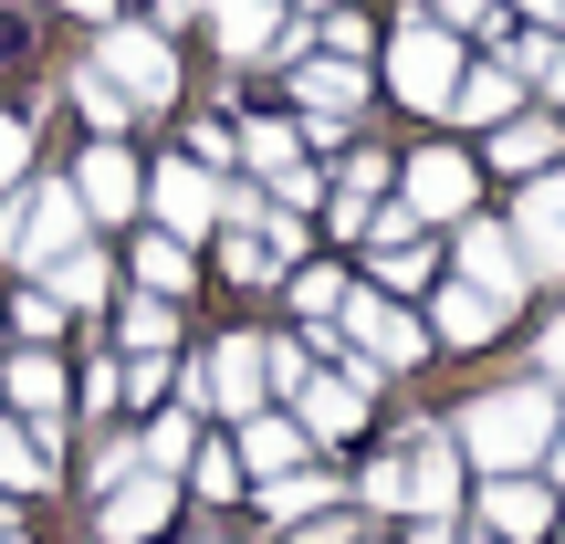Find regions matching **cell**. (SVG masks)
<instances>
[{
  "label": "cell",
  "mask_w": 565,
  "mask_h": 544,
  "mask_svg": "<svg viewBox=\"0 0 565 544\" xmlns=\"http://www.w3.org/2000/svg\"><path fill=\"white\" fill-rule=\"evenodd\" d=\"M503 11H524L534 32H565V0H503Z\"/></svg>",
  "instance_id": "cell-40"
},
{
  "label": "cell",
  "mask_w": 565,
  "mask_h": 544,
  "mask_svg": "<svg viewBox=\"0 0 565 544\" xmlns=\"http://www.w3.org/2000/svg\"><path fill=\"white\" fill-rule=\"evenodd\" d=\"M429 273H440V263H429V242H387V252H377V294H398V303L419 294Z\"/></svg>",
  "instance_id": "cell-29"
},
{
  "label": "cell",
  "mask_w": 565,
  "mask_h": 544,
  "mask_svg": "<svg viewBox=\"0 0 565 544\" xmlns=\"http://www.w3.org/2000/svg\"><path fill=\"white\" fill-rule=\"evenodd\" d=\"M408 544H461V534H450V524H419V534H408Z\"/></svg>",
  "instance_id": "cell-45"
},
{
  "label": "cell",
  "mask_w": 565,
  "mask_h": 544,
  "mask_svg": "<svg viewBox=\"0 0 565 544\" xmlns=\"http://www.w3.org/2000/svg\"><path fill=\"white\" fill-rule=\"evenodd\" d=\"M137 461H147V471H168V482H179V471L200 461V440H189V419H158V429H147V440H137Z\"/></svg>",
  "instance_id": "cell-30"
},
{
  "label": "cell",
  "mask_w": 565,
  "mask_h": 544,
  "mask_svg": "<svg viewBox=\"0 0 565 544\" xmlns=\"http://www.w3.org/2000/svg\"><path fill=\"white\" fill-rule=\"evenodd\" d=\"M315 461V440H303V419H242V471H263V482H282V471H303Z\"/></svg>",
  "instance_id": "cell-19"
},
{
  "label": "cell",
  "mask_w": 565,
  "mask_h": 544,
  "mask_svg": "<svg viewBox=\"0 0 565 544\" xmlns=\"http://www.w3.org/2000/svg\"><path fill=\"white\" fill-rule=\"evenodd\" d=\"M0 387H11V408H32V419H53V408H63V366L42 356V345H32V356H11V377H0Z\"/></svg>",
  "instance_id": "cell-26"
},
{
  "label": "cell",
  "mask_w": 565,
  "mask_h": 544,
  "mask_svg": "<svg viewBox=\"0 0 565 544\" xmlns=\"http://www.w3.org/2000/svg\"><path fill=\"white\" fill-rule=\"evenodd\" d=\"M137 282H147V294H168V303L200 282V273H189V242H179V231H147V242H137Z\"/></svg>",
  "instance_id": "cell-24"
},
{
  "label": "cell",
  "mask_w": 565,
  "mask_h": 544,
  "mask_svg": "<svg viewBox=\"0 0 565 544\" xmlns=\"http://www.w3.org/2000/svg\"><path fill=\"white\" fill-rule=\"evenodd\" d=\"M387 84H398V105L440 116V105H450V84H461V32H440L429 11H408L398 32H387Z\"/></svg>",
  "instance_id": "cell-3"
},
{
  "label": "cell",
  "mask_w": 565,
  "mask_h": 544,
  "mask_svg": "<svg viewBox=\"0 0 565 544\" xmlns=\"http://www.w3.org/2000/svg\"><path fill=\"white\" fill-rule=\"evenodd\" d=\"M492 324H503V303H492V294H471V282L450 273V282H440V303H429V345H482Z\"/></svg>",
  "instance_id": "cell-21"
},
{
  "label": "cell",
  "mask_w": 565,
  "mask_h": 544,
  "mask_svg": "<svg viewBox=\"0 0 565 544\" xmlns=\"http://www.w3.org/2000/svg\"><path fill=\"white\" fill-rule=\"evenodd\" d=\"M429 21L461 32V42H513V11H503V0H429Z\"/></svg>",
  "instance_id": "cell-27"
},
{
  "label": "cell",
  "mask_w": 565,
  "mask_h": 544,
  "mask_svg": "<svg viewBox=\"0 0 565 544\" xmlns=\"http://www.w3.org/2000/svg\"><path fill=\"white\" fill-rule=\"evenodd\" d=\"M147 200H158V231L200 242V231L221 221V168H200V158H168L158 179H147Z\"/></svg>",
  "instance_id": "cell-10"
},
{
  "label": "cell",
  "mask_w": 565,
  "mask_h": 544,
  "mask_svg": "<svg viewBox=\"0 0 565 544\" xmlns=\"http://www.w3.org/2000/svg\"><path fill=\"white\" fill-rule=\"evenodd\" d=\"M471 200H482V168L471 158H450V147H429V158H408V221H440V231H461L471 221Z\"/></svg>",
  "instance_id": "cell-9"
},
{
  "label": "cell",
  "mask_w": 565,
  "mask_h": 544,
  "mask_svg": "<svg viewBox=\"0 0 565 544\" xmlns=\"http://www.w3.org/2000/svg\"><path fill=\"white\" fill-rule=\"evenodd\" d=\"M513 242H524V273L534 282L565 273V168H545V179L513 200Z\"/></svg>",
  "instance_id": "cell-11"
},
{
  "label": "cell",
  "mask_w": 565,
  "mask_h": 544,
  "mask_svg": "<svg viewBox=\"0 0 565 544\" xmlns=\"http://www.w3.org/2000/svg\"><path fill=\"white\" fill-rule=\"evenodd\" d=\"M303 11H345V0H303Z\"/></svg>",
  "instance_id": "cell-48"
},
{
  "label": "cell",
  "mask_w": 565,
  "mask_h": 544,
  "mask_svg": "<svg viewBox=\"0 0 565 544\" xmlns=\"http://www.w3.org/2000/svg\"><path fill=\"white\" fill-rule=\"evenodd\" d=\"M0 544H21V513H11V503H0Z\"/></svg>",
  "instance_id": "cell-47"
},
{
  "label": "cell",
  "mask_w": 565,
  "mask_h": 544,
  "mask_svg": "<svg viewBox=\"0 0 565 544\" xmlns=\"http://www.w3.org/2000/svg\"><path fill=\"white\" fill-rule=\"evenodd\" d=\"M315 200H324V179H315V168L294 158V168H282V179H273V210H294V221H303V210H315Z\"/></svg>",
  "instance_id": "cell-35"
},
{
  "label": "cell",
  "mask_w": 565,
  "mask_h": 544,
  "mask_svg": "<svg viewBox=\"0 0 565 544\" xmlns=\"http://www.w3.org/2000/svg\"><path fill=\"white\" fill-rule=\"evenodd\" d=\"M534 84H545V95L565 105V32H545V63H534Z\"/></svg>",
  "instance_id": "cell-39"
},
{
  "label": "cell",
  "mask_w": 565,
  "mask_h": 544,
  "mask_svg": "<svg viewBox=\"0 0 565 544\" xmlns=\"http://www.w3.org/2000/svg\"><path fill=\"white\" fill-rule=\"evenodd\" d=\"M294 419H303V440H345V429H366V398H377V366L366 356H335L324 377H303L294 387Z\"/></svg>",
  "instance_id": "cell-6"
},
{
  "label": "cell",
  "mask_w": 565,
  "mask_h": 544,
  "mask_svg": "<svg viewBox=\"0 0 565 544\" xmlns=\"http://www.w3.org/2000/svg\"><path fill=\"white\" fill-rule=\"evenodd\" d=\"M461 461H482V471H534L545 461V440H555V387L534 377V387H492V398H471L461 408Z\"/></svg>",
  "instance_id": "cell-1"
},
{
  "label": "cell",
  "mask_w": 565,
  "mask_h": 544,
  "mask_svg": "<svg viewBox=\"0 0 565 544\" xmlns=\"http://www.w3.org/2000/svg\"><path fill=\"white\" fill-rule=\"evenodd\" d=\"M545 461H555V482H565V408H555V440H545Z\"/></svg>",
  "instance_id": "cell-43"
},
{
  "label": "cell",
  "mask_w": 565,
  "mask_h": 544,
  "mask_svg": "<svg viewBox=\"0 0 565 544\" xmlns=\"http://www.w3.org/2000/svg\"><path fill=\"white\" fill-rule=\"evenodd\" d=\"M0 482H11V492H42V482H53V450H42V429H0Z\"/></svg>",
  "instance_id": "cell-28"
},
{
  "label": "cell",
  "mask_w": 565,
  "mask_h": 544,
  "mask_svg": "<svg viewBox=\"0 0 565 544\" xmlns=\"http://www.w3.org/2000/svg\"><path fill=\"white\" fill-rule=\"evenodd\" d=\"M189 398L231 408V419H263V398H273V366H263V335H231V345H210V366H189Z\"/></svg>",
  "instance_id": "cell-8"
},
{
  "label": "cell",
  "mask_w": 565,
  "mask_h": 544,
  "mask_svg": "<svg viewBox=\"0 0 565 544\" xmlns=\"http://www.w3.org/2000/svg\"><path fill=\"white\" fill-rule=\"evenodd\" d=\"M74 200H84V221H126V210L147 200V179H137V158H126L116 137H95L84 168H74Z\"/></svg>",
  "instance_id": "cell-14"
},
{
  "label": "cell",
  "mask_w": 565,
  "mask_h": 544,
  "mask_svg": "<svg viewBox=\"0 0 565 544\" xmlns=\"http://www.w3.org/2000/svg\"><path fill=\"white\" fill-rule=\"evenodd\" d=\"M482 513H492V534H503V544H534V534H555V492L534 482V471H492Z\"/></svg>",
  "instance_id": "cell-16"
},
{
  "label": "cell",
  "mask_w": 565,
  "mask_h": 544,
  "mask_svg": "<svg viewBox=\"0 0 565 544\" xmlns=\"http://www.w3.org/2000/svg\"><path fill=\"white\" fill-rule=\"evenodd\" d=\"M242 158L263 168V179H282V168H294V126H242Z\"/></svg>",
  "instance_id": "cell-33"
},
{
  "label": "cell",
  "mask_w": 565,
  "mask_h": 544,
  "mask_svg": "<svg viewBox=\"0 0 565 544\" xmlns=\"http://www.w3.org/2000/svg\"><path fill=\"white\" fill-rule=\"evenodd\" d=\"M450 503H461V440L450 429H419L408 440V513L419 524H450Z\"/></svg>",
  "instance_id": "cell-13"
},
{
  "label": "cell",
  "mask_w": 565,
  "mask_h": 544,
  "mask_svg": "<svg viewBox=\"0 0 565 544\" xmlns=\"http://www.w3.org/2000/svg\"><path fill=\"white\" fill-rule=\"evenodd\" d=\"M42 294L63 303V314H84V303H105V252H63V263H42Z\"/></svg>",
  "instance_id": "cell-22"
},
{
  "label": "cell",
  "mask_w": 565,
  "mask_h": 544,
  "mask_svg": "<svg viewBox=\"0 0 565 544\" xmlns=\"http://www.w3.org/2000/svg\"><path fill=\"white\" fill-rule=\"evenodd\" d=\"M366 503H377V513H408V461H366Z\"/></svg>",
  "instance_id": "cell-36"
},
{
  "label": "cell",
  "mask_w": 565,
  "mask_h": 544,
  "mask_svg": "<svg viewBox=\"0 0 565 544\" xmlns=\"http://www.w3.org/2000/svg\"><path fill=\"white\" fill-rule=\"evenodd\" d=\"M335 314H345V345H356V356L377 366V377H387V366H429V324L408 314L398 294H366V282H356V294H345Z\"/></svg>",
  "instance_id": "cell-5"
},
{
  "label": "cell",
  "mask_w": 565,
  "mask_h": 544,
  "mask_svg": "<svg viewBox=\"0 0 565 544\" xmlns=\"http://www.w3.org/2000/svg\"><path fill=\"white\" fill-rule=\"evenodd\" d=\"M450 273H461L471 294H492L503 314L534 294V273H524V242H513V231H492V221H461V242H450Z\"/></svg>",
  "instance_id": "cell-7"
},
{
  "label": "cell",
  "mask_w": 565,
  "mask_h": 544,
  "mask_svg": "<svg viewBox=\"0 0 565 544\" xmlns=\"http://www.w3.org/2000/svg\"><path fill=\"white\" fill-rule=\"evenodd\" d=\"M74 242H84V200H74V179H53V189H0V252H11L21 273L63 263Z\"/></svg>",
  "instance_id": "cell-2"
},
{
  "label": "cell",
  "mask_w": 565,
  "mask_h": 544,
  "mask_svg": "<svg viewBox=\"0 0 565 544\" xmlns=\"http://www.w3.org/2000/svg\"><path fill=\"white\" fill-rule=\"evenodd\" d=\"M387 179H398V168H387L377 147H356V158H345V179H335V210H324V221H335L345 242H356V231L377 221V200H387Z\"/></svg>",
  "instance_id": "cell-20"
},
{
  "label": "cell",
  "mask_w": 565,
  "mask_h": 544,
  "mask_svg": "<svg viewBox=\"0 0 565 544\" xmlns=\"http://www.w3.org/2000/svg\"><path fill=\"white\" fill-rule=\"evenodd\" d=\"M158 11H168V21H189V11H210V0H158ZM168 21H158V32H168Z\"/></svg>",
  "instance_id": "cell-44"
},
{
  "label": "cell",
  "mask_w": 565,
  "mask_h": 544,
  "mask_svg": "<svg viewBox=\"0 0 565 544\" xmlns=\"http://www.w3.org/2000/svg\"><path fill=\"white\" fill-rule=\"evenodd\" d=\"M74 105H84V116H95V137H116V126H126V116H137V105H126V95H116V84H105V74H95V63H84V74H74Z\"/></svg>",
  "instance_id": "cell-32"
},
{
  "label": "cell",
  "mask_w": 565,
  "mask_h": 544,
  "mask_svg": "<svg viewBox=\"0 0 565 544\" xmlns=\"http://www.w3.org/2000/svg\"><path fill=\"white\" fill-rule=\"evenodd\" d=\"M168 513H179V482H168V471H126V482L105 492L95 534H105V544H147V534L168 524Z\"/></svg>",
  "instance_id": "cell-12"
},
{
  "label": "cell",
  "mask_w": 565,
  "mask_h": 544,
  "mask_svg": "<svg viewBox=\"0 0 565 544\" xmlns=\"http://www.w3.org/2000/svg\"><path fill=\"white\" fill-rule=\"evenodd\" d=\"M116 335H126V356H168V345H179V303H168V294H137L116 314Z\"/></svg>",
  "instance_id": "cell-23"
},
{
  "label": "cell",
  "mask_w": 565,
  "mask_h": 544,
  "mask_svg": "<svg viewBox=\"0 0 565 544\" xmlns=\"http://www.w3.org/2000/svg\"><path fill=\"white\" fill-rule=\"evenodd\" d=\"M21 168H32V126L0 116V189H21Z\"/></svg>",
  "instance_id": "cell-38"
},
{
  "label": "cell",
  "mask_w": 565,
  "mask_h": 544,
  "mask_svg": "<svg viewBox=\"0 0 565 544\" xmlns=\"http://www.w3.org/2000/svg\"><path fill=\"white\" fill-rule=\"evenodd\" d=\"M324 492H335V482L303 461V471H282V482H263V513H273V524H315V513H324Z\"/></svg>",
  "instance_id": "cell-25"
},
{
  "label": "cell",
  "mask_w": 565,
  "mask_h": 544,
  "mask_svg": "<svg viewBox=\"0 0 565 544\" xmlns=\"http://www.w3.org/2000/svg\"><path fill=\"white\" fill-rule=\"evenodd\" d=\"M335 303H345V273H324V263H294V314H303V324H324Z\"/></svg>",
  "instance_id": "cell-31"
},
{
  "label": "cell",
  "mask_w": 565,
  "mask_h": 544,
  "mask_svg": "<svg viewBox=\"0 0 565 544\" xmlns=\"http://www.w3.org/2000/svg\"><path fill=\"white\" fill-rule=\"evenodd\" d=\"M294 105H303V116H356V105H366V63H335V53H303L294 63Z\"/></svg>",
  "instance_id": "cell-17"
},
{
  "label": "cell",
  "mask_w": 565,
  "mask_h": 544,
  "mask_svg": "<svg viewBox=\"0 0 565 544\" xmlns=\"http://www.w3.org/2000/svg\"><path fill=\"white\" fill-rule=\"evenodd\" d=\"M440 116L450 126H503V116H524V74H513V63H461V84H450Z\"/></svg>",
  "instance_id": "cell-15"
},
{
  "label": "cell",
  "mask_w": 565,
  "mask_h": 544,
  "mask_svg": "<svg viewBox=\"0 0 565 544\" xmlns=\"http://www.w3.org/2000/svg\"><path fill=\"white\" fill-rule=\"evenodd\" d=\"M555 158H565L555 116H503V126H492V168H503V179H545Z\"/></svg>",
  "instance_id": "cell-18"
},
{
  "label": "cell",
  "mask_w": 565,
  "mask_h": 544,
  "mask_svg": "<svg viewBox=\"0 0 565 544\" xmlns=\"http://www.w3.org/2000/svg\"><path fill=\"white\" fill-rule=\"evenodd\" d=\"M95 74L116 84L126 105H179V53H168V32H147V21H105L95 32Z\"/></svg>",
  "instance_id": "cell-4"
},
{
  "label": "cell",
  "mask_w": 565,
  "mask_h": 544,
  "mask_svg": "<svg viewBox=\"0 0 565 544\" xmlns=\"http://www.w3.org/2000/svg\"><path fill=\"white\" fill-rule=\"evenodd\" d=\"M200 492L231 503V492H242V450H200Z\"/></svg>",
  "instance_id": "cell-37"
},
{
  "label": "cell",
  "mask_w": 565,
  "mask_h": 544,
  "mask_svg": "<svg viewBox=\"0 0 565 544\" xmlns=\"http://www.w3.org/2000/svg\"><path fill=\"white\" fill-rule=\"evenodd\" d=\"M303 544H356V524H345V513H315V524H303Z\"/></svg>",
  "instance_id": "cell-41"
},
{
  "label": "cell",
  "mask_w": 565,
  "mask_h": 544,
  "mask_svg": "<svg viewBox=\"0 0 565 544\" xmlns=\"http://www.w3.org/2000/svg\"><path fill=\"white\" fill-rule=\"evenodd\" d=\"M231 11H263V0H210V21H231Z\"/></svg>",
  "instance_id": "cell-46"
},
{
  "label": "cell",
  "mask_w": 565,
  "mask_h": 544,
  "mask_svg": "<svg viewBox=\"0 0 565 544\" xmlns=\"http://www.w3.org/2000/svg\"><path fill=\"white\" fill-rule=\"evenodd\" d=\"M534 356H545V377H565V314L545 324V335H534Z\"/></svg>",
  "instance_id": "cell-42"
},
{
  "label": "cell",
  "mask_w": 565,
  "mask_h": 544,
  "mask_svg": "<svg viewBox=\"0 0 565 544\" xmlns=\"http://www.w3.org/2000/svg\"><path fill=\"white\" fill-rule=\"evenodd\" d=\"M11 314H21V335H32V345H53V335H63V303H53V294H42V282H32V294H21V303H11Z\"/></svg>",
  "instance_id": "cell-34"
}]
</instances>
